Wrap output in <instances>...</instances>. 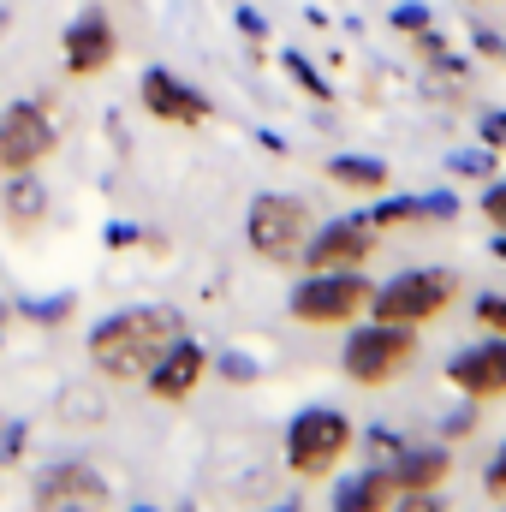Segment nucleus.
<instances>
[{
  "instance_id": "f257e3e1",
  "label": "nucleus",
  "mask_w": 506,
  "mask_h": 512,
  "mask_svg": "<svg viewBox=\"0 0 506 512\" xmlns=\"http://www.w3.org/2000/svg\"><path fill=\"white\" fill-rule=\"evenodd\" d=\"M185 334V316L179 310H161V304H137V310H120L108 322L90 328L84 352L90 364L108 376V382H143L155 370V358Z\"/></svg>"
},
{
  "instance_id": "f03ea898",
  "label": "nucleus",
  "mask_w": 506,
  "mask_h": 512,
  "mask_svg": "<svg viewBox=\"0 0 506 512\" xmlns=\"http://www.w3.org/2000/svg\"><path fill=\"white\" fill-rule=\"evenodd\" d=\"M352 441H358V429H352L346 411L310 405V411H298L292 429H286V465H292V477L322 483V477H334V465L352 453Z\"/></svg>"
},
{
  "instance_id": "7ed1b4c3",
  "label": "nucleus",
  "mask_w": 506,
  "mask_h": 512,
  "mask_svg": "<svg viewBox=\"0 0 506 512\" xmlns=\"http://www.w3.org/2000/svg\"><path fill=\"white\" fill-rule=\"evenodd\" d=\"M453 298H459V280L447 268H405V274H393L376 298H370V310H376V322L417 328V322H435Z\"/></svg>"
},
{
  "instance_id": "20e7f679",
  "label": "nucleus",
  "mask_w": 506,
  "mask_h": 512,
  "mask_svg": "<svg viewBox=\"0 0 506 512\" xmlns=\"http://www.w3.org/2000/svg\"><path fill=\"white\" fill-rule=\"evenodd\" d=\"M245 239L262 262H298L304 239H310V203L286 197V191H262L245 215Z\"/></svg>"
},
{
  "instance_id": "39448f33",
  "label": "nucleus",
  "mask_w": 506,
  "mask_h": 512,
  "mask_svg": "<svg viewBox=\"0 0 506 512\" xmlns=\"http://www.w3.org/2000/svg\"><path fill=\"white\" fill-rule=\"evenodd\" d=\"M376 298V286L358 274V268H328V274H310L298 292H292V316L310 322V328H340L352 316H364Z\"/></svg>"
},
{
  "instance_id": "423d86ee",
  "label": "nucleus",
  "mask_w": 506,
  "mask_h": 512,
  "mask_svg": "<svg viewBox=\"0 0 506 512\" xmlns=\"http://www.w3.org/2000/svg\"><path fill=\"white\" fill-rule=\"evenodd\" d=\"M417 358V334L411 328H399V322H370V328H358L352 340H346V376L358 387H387L405 364Z\"/></svg>"
},
{
  "instance_id": "0eeeda50",
  "label": "nucleus",
  "mask_w": 506,
  "mask_h": 512,
  "mask_svg": "<svg viewBox=\"0 0 506 512\" xmlns=\"http://www.w3.org/2000/svg\"><path fill=\"white\" fill-rule=\"evenodd\" d=\"M60 149V126L48 102H12L0 108V179L6 173H30Z\"/></svg>"
},
{
  "instance_id": "6e6552de",
  "label": "nucleus",
  "mask_w": 506,
  "mask_h": 512,
  "mask_svg": "<svg viewBox=\"0 0 506 512\" xmlns=\"http://www.w3.org/2000/svg\"><path fill=\"white\" fill-rule=\"evenodd\" d=\"M137 102H143V114L149 120H161V126H203L215 108H209V96L203 90H191L179 72H167V66H149L143 78H137Z\"/></svg>"
},
{
  "instance_id": "1a4fd4ad",
  "label": "nucleus",
  "mask_w": 506,
  "mask_h": 512,
  "mask_svg": "<svg viewBox=\"0 0 506 512\" xmlns=\"http://www.w3.org/2000/svg\"><path fill=\"white\" fill-rule=\"evenodd\" d=\"M60 54H66V72H72V78H96V72H108V66L120 60V30H114V18H108L102 6L78 12V18L66 24Z\"/></svg>"
},
{
  "instance_id": "9d476101",
  "label": "nucleus",
  "mask_w": 506,
  "mask_h": 512,
  "mask_svg": "<svg viewBox=\"0 0 506 512\" xmlns=\"http://www.w3.org/2000/svg\"><path fill=\"white\" fill-rule=\"evenodd\" d=\"M364 256H376V227L370 221H334V227H322V233L304 239L298 262L310 274H328V268H358Z\"/></svg>"
},
{
  "instance_id": "9b49d317",
  "label": "nucleus",
  "mask_w": 506,
  "mask_h": 512,
  "mask_svg": "<svg viewBox=\"0 0 506 512\" xmlns=\"http://www.w3.org/2000/svg\"><path fill=\"white\" fill-rule=\"evenodd\" d=\"M108 477L90 465V459H54L48 471H36V489H30V501L36 507H48V501H84V507H108Z\"/></svg>"
},
{
  "instance_id": "f8f14e48",
  "label": "nucleus",
  "mask_w": 506,
  "mask_h": 512,
  "mask_svg": "<svg viewBox=\"0 0 506 512\" xmlns=\"http://www.w3.org/2000/svg\"><path fill=\"white\" fill-rule=\"evenodd\" d=\"M203 376H209V352H203L197 340H185V334H179V340L155 358V370H149L143 382H149V393H155L161 405H185V399L197 393Z\"/></svg>"
},
{
  "instance_id": "ddd939ff",
  "label": "nucleus",
  "mask_w": 506,
  "mask_h": 512,
  "mask_svg": "<svg viewBox=\"0 0 506 512\" xmlns=\"http://www.w3.org/2000/svg\"><path fill=\"white\" fill-rule=\"evenodd\" d=\"M0 227H6L12 239H36V233L48 227V185L36 179V167L0 179Z\"/></svg>"
},
{
  "instance_id": "4468645a",
  "label": "nucleus",
  "mask_w": 506,
  "mask_h": 512,
  "mask_svg": "<svg viewBox=\"0 0 506 512\" xmlns=\"http://www.w3.org/2000/svg\"><path fill=\"white\" fill-rule=\"evenodd\" d=\"M447 382L459 387L465 399H501L506 393V340H489L477 352H459L447 364Z\"/></svg>"
},
{
  "instance_id": "2eb2a0df",
  "label": "nucleus",
  "mask_w": 506,
  "mask_h": 512,
  "mask_svg": "<svg viewBox=\"0 0 506 512\" xmlns=\"http://www.w3.org/2000/svg\"><path fill=\"white\" fill-rule=\"evenodd\" d=\"M387 471H393L399 495H435V489L447 483L453 459H447V447H417V453H399Z\"/></svg>"
},
{
  "instance_id": "dca6fc26",
  "label": "nucleus",
  "mask_w": 506,
  "mask_h": 512,
  "mask_svg": "<svg viewBox=\"0 0 506 512\" xmlns=\"http://www.w3.org/2000/svg\"><path fill=\"white\" fill-rule=\"evenodd\" d=\"M393 501H399V483H393L387 465H376V471L352 477V483L334 495V512H393Z\"/></svg>"
},
{
  "instance_id": "f3484780",
  "label": "nucleus",
  "mask_w": 506,
  "mask_h": 512,
  "mask_svg": "<svg viewBox=\"0 0 506 512\" xmlns=\"http://www.w3.org/2000/svg\"><path fill=\"white\" fill-rule=\"evenodd\" d=\"M328 179L346 185V191H381L387 185V161H370V155H340L328 161Z\"/></svg>"
},
{
  "instance_id": "a211bd4d",
  "label": "nucleus",
  "mask_w": 506,
  "mask_h": 512,
  "mask_svg": "<svg viewBox=\"0 0 506 512\" xmlns=\"http://www.w3.org/2000/svg\"><path fill=\"white\" fill-rule=\"evenodd\" d=\"M423 215H429V209H423V197H393V203L370 209V227L387 233V227H405V221H423Z\"/></svg>"
},
{
  "instance_id": "6ab92c4d",
  "label": "nucleus",
  "mask_w": 506,
  "mask_h": 512,
  "mask_svg": "<svg viewBox=\"0 0 506 512\" xmlns=\"http://www.w3.org/2000/svg\"><path fill=\"white\" fill-rule=\"evenodd\" d=\"M477 322H483V328H495V334H506V298H495V292H489V298H477Z\"/></svg>"
},
{
  "instance_id": "aec40b11",
  "label": "nucleus",
  "mask_w": 506,
  "mask_h": 512,
  "mask_svg": "<svg viewBox=\"0 0 506 512\" xmlns=\"http://www.w3.org/2000/svg\"><path fill=\"white\" fill-rule=\"evenodd\" d=\"M483 215H489V221H495V227L506 233V185H495V191L483 197Z\"/></svg>"
},
{
  "instance_id": "412c9836",
  "label": "nucleus",
  "mask_w": 506,
  "mask_h": 512,
  "mask_svg": "<svg viewBox=\"0 0 506 512\" xmlns=\"http://www.w3.org/2000/svg\"><path fill=\"white\" fill-rule=\"evenodd\" d=\"M286 66H292V78H298V84H304V90H310V96H328V90H322V84H316V72H310V66H304V60H298V54H286Z\"/></svg>"
},
{
  "instance_id": "4be33fe9",
  "label": "nucleus",
  "mask_w": 506,
  "mask_h": 512,
  "mask_svg": "<svg viewBox=\"0 0 506 512\" xmlns=\"http://www.w3.org/2000/svg\"><path fill=\"white\" fill-rule=\"evenodd\" d=\"M393 512H441V501H435V495H399Z\"/></svg>"
},
{
  "instance_id": "5701e85b",
  "label": "nucleus",
  "mask_w": 506,
  "mask_h": 512,
  "mask_svg": "<svg viewBox=\"0 0 506 512\" xmlns=\"http://www.w3.org/2000/svg\"><path fill=\"white\" fill-rule=\"evenodd\" d=\"M483 483H489V495H506V447L495 453V465H489V477H483Z\"/></svg>"
},
{
  "instance_id": "b1692460",
  "label": "nucleus",
  "mask_w": 506,
  "mask_h": 512,
  "mask_svg": "<svg viewBox=\"0 0 506 512\" xmlns=\"http://www.w3.org/2000/svg\"><path fill=\"white\" fill-rule=\"evenodd\" d=\"M393 24H399V30H423V6H399Z\"/></svg>"
},
{
  "instance_id": "393cba45",
  "label": "nucleus",
  "mask_w": 506,
  "mask_h": 512,
  "mask_svg": "<svg viewBox=\"0 0 506 512\" xmlns=\"http://www.w3.org/2000/svg\"><path fill=\"white\" fill-rule=\"evenodd\" d=\"M453 167H459V173H489V167H495V161H489V155H459V161H453Z\"/></svg>"
},
{
  "instance_id": "a878e982",
  "label": "nucleus",
  "mask_w": 506,
  "mask_h": 512,
  "mask_svg": "<svg viewBox=\"0 0 506 512\" xmlns=\"http://www.w3.org/2000/svg\"><path fill=\"white\" fill-rule=\"evenodd\" d=\"M36 512H96V507H84V501H48V507H36Z\"/></svg>"
},
{
  "instance_id": "bb28decb",
  "label": "nucleus",
  "mask_w": 506,
  "mask_h": 512,
  "mask_svg": "<svg viewBox=\"0 0 506 512\" xmlns=\"http://www.w3.org/2000/svg\"><path fill=\"white\" fill-rule=\"evenodd\" d=\"M489 143H506V120H489V131H483Z\"/></svg>"
},
{
  "instance_id": "cd10ccee",
  "label": "nucleus",
  "mask_w": 506,
  "mask_h": 512,
  "mask_svg": "<svg viewBox=\"0 0 506 512\" xmlns=\"http://www.w3.org/2000/svg\"><path fill=\"white\" fill-rule=\"evenodd\" d=\"M6 322H12V304H0V334H6Z\"/></svg>"
},
{
  "instance_id": "c85d7f7f",
  "label": "nucleus",
  "mask_w": 506,
  "mask_h": 512,
  "mask_svg": "<svg viewBox=\"0 0 506 512\" xmlns=\"http://www.w3.org/2000/svg\"><path fill=\"white\" fill-rule=\"evenodd\" d=\"M495 256H501V262H506V233H501V239H495Z\"/></svg>"
},
{
  "instance_id": "c756f323",
  "label": "nucleus",
  "mask_w": 506,
  "mask_h": 512,
  "mask_svg": "<svg viewBox=\"0 0 506 512\" xmlns=\"http://www.w3.org/2000/svg\"><path fill=\"white\" fill-rule=\"evenodd\" d=\"M179 512H191V507H179Z\"/></svg>"
}]
</instances>
